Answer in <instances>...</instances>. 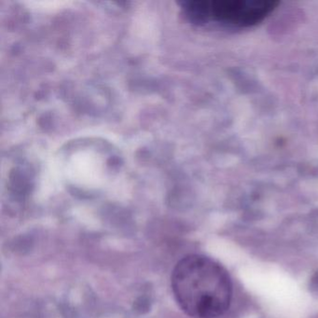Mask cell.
Masks as SVG:
<instances>
[{
	"label": "cell",
	"mask_w": 318,
	"mask_h": 318,
	"mask_svg": "<svg viewBox=\"0 0 318 318\" xmlns=\"http://www.w3.org/2000/svg\"><path fill=\"white\" fill-rule=\"evenodd\" d=\"M171 286L179 307L191 318H219L229 310L233 285L227 271L212 258L190 255L175 266Z\"/></svg>",
	"instance_id": "obj_1"
},
{
	"label": "cell",
	"mask_w": 318,
	"mask_h": 318,
	"mask_svg": "<svg viewBox=\"0 0 318 318\" xmlns=\"http://www.w3.org/2000/svg\"><path fill=\"white\" fill-rule=\"evenodd\" d=\"M278 5L274 0L189 1L183 3V9L195 22L250 27L265 20Z\"/></svg>",
	"instance_id": "obj_2"
}]
</instances>
